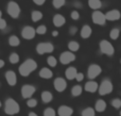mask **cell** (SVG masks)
<instances>
[{
	"label": "cell",
	"instance_id": "6da1fadb",
	"mask_svg": "<svg viewBox=\"0 0 121 116\" xmlns=\"http://www.w3.org/2000/svg\"><path fill=\"white\" fill-rule=\"evenodd\" d=\"M37 68V63L34 61L33 59H27L20 66H19L18 70L19 74L22 77H28Z\"/></svg>",
	"mask_w": 121,
	"mask_h": 116
},
{
	"label": "cell",
	"instance_id": "7a4b0ae2",
	"mask_svg": "<svg viewBox=\"0 0 121 116\" xmlns=\"http://www.w3.org/2000/svg\"><path fill=\"white\" fill-rule=\"evenodd\" d=\"M20 111V107H19L18 102L13 98H8L4 103V112L8 115H16Z\"/></svg>",
	"mask_w": 121,
	"mask_h": 116
},
{
	"label": "cell",
	"instance_id": "3957f363",
	"mask_svg": "<svg viewBox=\"0 0 121 116\" xmlns=\"http://www.w3.org/2000/svg\"><path fill=\"white\" fill-rule=\"evenodd\" d=\"M6 11H8V14L10 15L12 18H18L19 15H20V6L15 1L9 2L8 6H6Z\"/></svg>",
	"mask_w": 121,
	"mask_h": 116
},
{
	"label": "cell",
	"instance_id": "277c9868",
	"mask_svg": "<svg viewBox=\"0 0 121 116\" xmlns=\"http://www.w3.org/2000/svg\"><path fill=\"white\" fill-rule=\"evenodd\" d=\"M100 50L103 54L108 55V57H112V55L115 53V48H114V46L106 40H103L100 42Z\"/></svg>",
	"mask_w": 121,
	"mask_h": 116
},
{
	"label": "cell",
	"instance_id": "5b68a950",
	"mask_svg": "<svg viewBox=\"0 0 121 116\" xmlns=\"http://www.w3.org/2000/svg\"><path fill=\"white\" fill-rule=\"evenodd\" d=\"M54 50V47L51 43L49 42H44V43H39L36 46V52L38 54H45V53H51Z\"/></svg>",
	"mask_w": 121,
	"mask_h": 116
},
{
	"label": "cell",
	"instance_id": "8992f818",
	"mask_svg": "<svg viewBox=\"0 0 121 116\" xmlns=\"http://www.w3.org/2000/svg\"><path fill=\"white\" fill-rule=\"evenodd\" d=\"M99 89V94L100 95H108V94H111L112 92H113V83L111 82L109 80H103L102 83H101L100 85H99L98 87Z\"/></svg>",
	"mask_w": 121,
	"mask_h": 116
},
{
	"label": "cell",
	"instance_id": "52a82bcc",
	"mask_svg": "<svg viewBox=\"0 0 121 116\" xmlns=\"http://www.w3.org/2000/svg\"><path fill=\"white\" fill-rule=\"evenodd\" d=\"M35 91H36L35 86H33V85H31V84H25L21 87V96H22L25 99H30V98L34 95Z\"/></svg>",
	"mask_w": 121,
	"mask_h": 116
},
{
	"label": "cell",
	"instance_id": "ba28073f",
	"mask_svg": "<svg viewBox=\"0 0 121 116\" xmlns=\"http://www.w3.org/2000/svg\"><path fill=\"white\" fill-rule=\"evenodd\" d=\"M74 60H75V54L70 52V51H64L60 55V62L63 65H67V64L73 62Z\"/></svg>",
	"mask_w": 121,
	"mask_h": 116
},
{
	"label": "cell",
	"instance_id": "9c48e42d",
	"mask_svg": "<svg viewBox=\"0 0 121 116\" xmlns=\"http://www.w3.org/2000/svg\"><path fill=\"white\" fill-rule=\"evenodd\" d=\"M91 19H92V22L96 23V25H99V26H103L106 22L105 14H103L100 11H95L91 15Z\"/></svg>",
	"mask_w": 121,
	"mask_h": 116
},
{
	"label": "cell",
	"instance_id": "30bf717a",
	"mask_svg": "<svg viewBox=\"0 0 121 116\" xmlns=\"http://www.w3.org/2000/svg\"><path fill=\"white\" fill-rule=\"evenodd\" d=\"M101 72H102L101 66L97 65V64H91V65H89V67H88V69H87V76L89 79H95V78H97Z\"/></svg>",
	"mask_w": 121,
	"mask_h": 116
},
{
	"label": "cell",
	"instance_id": "8fae6325",
	"mask_svg": "<svg viewBox=\"0 0 121 116\" xmlns=\"http://www.w3.org/2000/svg\"><path fill=\"white\" fill-rule=\"evenodd\" d=\"M35 29L31 26H26L23 27V29L21 30V36H22L25 40H33L35 37Z\"/></svg>",
	"mask_w": 121,
	"mask_h": 116
},
{
	"label": "cell",
	"instance_id": "7c38bea8",
	"mask_svg": "<svg viewBox=\"0 0 121 116\" xmlns=\"http://www.w3.org/2000/svg\"><path fill=\"white\" fill-rule=\"evenodd\" d=\"M53 86H54V89H56L57 92H60V93H62V92H64L65 89H67V82L65 79L63 78H56L54 80V82H53Z\"/></svg>",
	"mask_w": 121,
	"mask_h": 116
},
{
	"label": "cell",
	"instance_id": "4fadbf2b",
	"mask_svg": "<svg viewBox=\"0 0 121 116\" xmlns=\"http://www.w3.org/2000/svg\"><path fill=\"white\" fill-rule=\"evenodd\" d=\"M121 17V13L118 10H111L105 14V19L109 21H116V20H119Z\"/></svg>",
	"mask_w": 121,
	"mask_h": 116
},
{
	"label": "cell",
	"instance_id": "5bb4252c",
	"mask_svg": "<svg viewBox=\"0 0 121 116\" xmlns=\"http://www.w3.org/2000/svg\"><path fill=\"white\" fill-rule=\"evenodd\" d=\"M5 80H6V82H8V84L11 85V86L16 85V83H17L16 74H15L13 70H8V71L5 72Z\"/></svg>",
	"mask_w": 121,
	"mask_h": 116
},
{
	"label": "cell",
	"instance_id": "9a60e30c",
	"mask_svg": "<svg viewBox=\"0 0 121 116\" xmlns=\"http://www.w3.org/2000/svg\"><path fill=\"white\" fill-rule=\"evenodd\" d=\"M59 116H71L73 114V109L68 106H62L57 110Z\"/></svg>",
	"mask_w": 121,
	"mask_h": 116
},
{
	"label": "cell",
	"instance_id": "2e32d148",
	"mask_svg": "<svg viewBox=\"0 0 121 116\" xmlns=\"http://www.w3.org/2000/svg\"><path fill=\"white\" fill-rule=\"evenodd\" d=\"M98 83L95 82V81L90 80L88 81V82L85 83V86H84V89H85L86 92H88V93H95V92L98 91Z\"/></svg>",
	"mask_w": 121,
	"mask_h": 116
},
{
	"label": "cell",
	"instance_id": "e0dca14e",
	"mask_svg": "<svg viewBox=\"0 0 121 116\" xmlns=\"http://www.w3.org/2000/svg\"><path fill=\"white\" fill-rule=\"evenodd\" d=\"M66 23V18H65L63 15L60 14H56L53 16V25L55 27H62Z\"/></svg>",
	"mask_w": 121,
	"mask_h": 116
},
{
	"label": "cell",
	"instance_id": "ac0fdd59",
	"mask_svg": "<svg viewBox=\"0 0 121 116\" xmlns=\"http://www.w3.org/2000/svg\"><path fill=\"white\" fill-rule=\"evenodd\" d=\"M92 33V30H91V27L88 25H84L83 28H82L81 30V36L82 38H84V40H86V38H89L90 35H91Z\"/></svg>",
	"mask_w": 121,
	"mask_h": 116
},
{
	"label": "cell",
	"instance_id": "d6986e66",
	"mask_svg": "<svg viewBox=\"0 0 121 116\" xmlns=\"http://www.w3.org/2000/svg\"><path fill=\"white\" fill-rule=\"evenodd\" d=\"M39 77L43 79H51L53 77V72L51 69L47 67H43L42 69L39 70Z\"/></svg>",
	"mask_w": 121,
	"mask_h": 116
},
{
	"label": "cell",
	"instance_id": "ffe728a7",
	"mask_svg": "<svg viewBox=\"0 0 121 116\" xmlns=\"http://www.w3.org/2000/svg\"><path fill=\"white\" fill-rule=\"evenodd\" d=\"M106 109V102L103 99H98L95 103V111L97 112H103Z\"/></svg>",
	"mask_w": 121,
	"mask_h": 116
},
{
	"label": "cell",
	"instance_id": "44dd1931",
	"mask_svg": "<svg viewBox=\"0 0 121 116\" xmlns=\"http://www.w3.org/2000/svg\"><path fill=\"white\" fill-rule=\"evenodd\" d=\"M77 68L75 67H68L66 70V78L68 79V80H73V79L75 78V76H77Z\"/></svg>",
	"mask_w": 121,
	"mask_h": 116
},
{
	"label": "cell",
	"instance_id": "7402d4cb",
	"mask_svg": "<svg viewBox=\"0 0 121 116\" xmlns=\"http://www.w3.org/2000/svg\"><path fill=\"white\" fill-rule=\"evenodd\" d=\"M52 99H53V95L49 91H44L42 93V100H43V102H45V103H49V102L52 101Z\"/></svg>",
	"mask_w": 121,
	"mask_h": 116
},
{
	"label": "cell",
	"instance_id": "603a6c76",
	"mask_svg": "<svg viewBox=\"0 0 121 116\" xmlns=\"http://www.w3.org/2000/svg\"><path fill=\"white\" fill-rule=\"evenodd\" d=\"M88 5L92 10H99L102 6V2L100 0H88Z\"/></svg>",
	"mask_w": 121,
	"mask_h": 116
},
{
	"label": "cell",
	"instance_id": "cb8c5ba5",
	"mask_svg": "<svg viewBox=\"0 0 121 116\" xmlns=\"http://www.w3.org/2000/svg\"><path fill=\"white\" fill-rule=\"evenodd\" d=\"M9 44L12 47H17L20 44V40H19L16 35H11L10 37H9Z\"/></svg>",
	"mask_w": 121,
	"mask_h": 116
},
{
	"label": "cell",
	"instance_id": "d4e9b609",
	"mask_svg": "<svg viewBox=\"0 0 121 116\" xmlns=\"http://www.w3.org/2000/svg\"><path fill=\"white\" fill-rule=\"evenodd\" d=\"M31 18L34 22H37L43 18V13L39 12V11H33L31 14Z\"/></svg>",
	"mask_w": 121,
	"mask_h": 116
},
{
	"label": "cell",
	"instance_id": "484cf974",
	"mask_svg": "<svg viewBox=\"0 0 121 116\" xmlns=\"http://www.w3.org/2000/svg\"><path fill=\"white\" fill-rule=\"evenodd\" d=\"M68 48H69V50H70V52H75V51L79 50L80 45H79V43L75 42V40H71V42L68 43Z\"/></svg>",
	"mask_w": 121,
	"mask_h": 116
},
{
	"label": "cell",
	"instance_id": "4316f807",
	"mask_svg": "<svg viewBox=\"0 0 121 116\" xmlns=\"http://www.w3.org/2000/svg\"><path fill=\"white\" fill-rule=\"evenodd\" d=\"M82 92H83V89H82L81 85H74V86L72 87V89H71V94H72V96H74V97L80 96L82 94Z\"/></svg>",
	"mask_w": 121,
	"mask_h": 116
},
{
	"label": "cell",
	"instance_id": "83f0119b",
	"mask_svg": "<svg viewBox=\"0 0 121 116\" xmlns=\"http://www.w3.org/2000/svg\"><path fill=\"white\" fill-rule=\"evenodd\" d=\"M81 115L82 116H95L96 115V111H95V109H92V108H86L82 111Z\"/></svg>",
	"mask_w": 121,
	"mask_h": 116
},
{
	"label": "cell",
	"instance_id": "f1b7e54d",
	"mask_svg": "<svg viewBox=\"0 0 121 116\" xmlns=\"http://www.w3.org/2000/svg\"><path fill=\"white\" fill-rule=\"evenodd\" d=\"M119 35H120V30L118 29V28H114V29L109 32V37H111L112 40H118Z\"/></svg>",
	"mask_w": 121,
	"mask_h": 116
},
{
	"label": "cell",
	"instance_id": "f546056e",
	"mask_svg": "<svg viewBox=\"0 0 121 116\" xmlns=\"http://www.w3.org/2000/svg\"><path fill=\"white\" fill-rule=\"evenodd\" d=\"M9 61L12 64H17L19 62V55L16 52H12L10 54V57H9Z\"/></svg>",
	"mask_w": 121,
	"mask_h": 116
},
{
	"label": "cell",
	"instance_id": "4dcf8cb0",
	"mask_svg": "<svg viewBox=\"0 0 121 116\" xmlns=\"http://www.w3.org/2000/svg\"><path fill=\"white\" fill-rule=\"evenodd\" d=\"M47 62H48L49 66H51V67H55V66L57 65V60L55 59V57H53V55H50V57H48V59H47Z\"/></svg>",
	"mask_w": 121,
	"mask_h": 116
},
{
	"label": "cell",
	"instance_id": "1f68e13d",
	"mask_svg": "<svg viewBox=\"0 0 121 116\" xmlns=\"http://www.w3.org/2000/svg\"><path fill=\"white\" fill-rule=\"evenodd\" d=\"M66 0H52V4L55 9H60L65 4Z\"/></svg>",
	"mask_w": 121,
	"mask_h": 116
},
{
	"label": "cell",
	"instance_id": "d6a6232c",
	"mask_svg": "<svg viewBox=\"0 0 121 116\" xmlns=\"http://www.w3.org/2000/svg\"><path fill=\"white\" fill-rule=\"evenodd\" d=\"M44 116H56V113L52 108H47L44 110Z\"/></svg>",
	"mask_w": 121,
	"mask_h": 116
},
{
	"label": "cell",
	"instance_id": "836d02e7",
	"mask_svg": "<svg viewBox=\"0 0 121 116\" xmlns=\"http://www.w3.org/2000/svg\"><path fill=\"white\" fill-rule=\"evenodd\" d=\"M112 106L115 109H120L121 108V99L119 98H115V99L112 100Z\"/></svg>",
	"mask_w": 121,
	"mask_h": 116
},
{
	"label": "cell",
	"instance_id": "e575fe53",
	"mask_svg": "<svg viewBox=\"0 0 121 116\" xmlns=\"http://www.w3.org/2000/svg\"><path fill=\"white\" fill-rule=\"evenodd\" d=\"M35 32H36L37 34H45V33L47 32V27H46V26H44V25L38 26L37 29L35 30Z\"/></svg>",
	"mask_w": 121,
	"mask_h": 116
},
{
	"label": "cell",
	"instance_id": "d590c367",
	"mask_svg": "<svg viewBox=\"0 0 121 116\" xmlns=\"http://www.w3.org/2000/svg\"><path fill=\"white\" fill-rule=\"evenodd\" d=\"M36 104H37V100L36 99H34V98H30V99H28L27 106L29 107V108H35Z\"/></svg>",
	"mask_w": 121,
	"mask_h": 116
},
{
	"label": "cell",
	"instance_id": "8d00e7d4",
	"mask_svg": "<svg viewBox=\"0 0 121 116\" xmlns=\"http://www.w3.org/2000/svg\"><path fill=\"white\" fill-rule=\"evenodd\" d=\"M70 16H71V18H72L73 20H78V19L80 18V13L78 12V11H72L71 14H70Z\"/></svg>",
	"mask_w": 121,
	"mask_h": 116
},
{
	"label": "cell",
	"instance_id": "74e56055",
	"mask_svg": "<svg viewBox=\"0 0 121 116\" xmlns=\"http://www.w3.org/2000/svg\"><path fill=\"white\" fill-rule=\"evenodd\" d=\"M74 79L78 82H81V81L84 80V74H82V72H77V76H75Z\"/></svg>",
	"mask_w": 121,
	"mask_h": 116
},
{
	"label": "cell",
	"instance_id": "f35d334b",
	"mask_svg": "<svg viewBox=\"0 0 121 116\" xmlns=\"http://www.w3.org/2000/svg\"><path fill=\"white\" fill-rule=\"evenodd\" d=\"M6 21H5V19H0V30H4L6 28Z\"/></svg>",
	"mask_w": 121,
	"mask_h": 116
},
{
	"label": "cell",
	"instance_id": "ab89813d",
	"mask_svg": "<svg viewBox=\"0 0 121 116\" xmlns=\"http://www.w3.org/2000/svg\"><path fill=\"white\" fill-rule=\"evenodd\" d=\"M78 31V28L75 27V26H73V27H70V29H69V33L72 34V35H74L75 33H77Z\"/></svg>",
	"mask_w": 121,
	"mask_h": 116
},
{
	"label": "cell",
	"instance_id": "60d3db41",
	"mask_svg": "<svg viewBox=\"0 0 121 116\" xmlns=\"http://www.w3.org/2000/svg\"><path fill=\"white\" fill-rule=\"evenodd\" d=\"M45 1H46V0H33V2L35 4H37V5H43V4L45 3Z\"/></svg>",
	"mask_w": 121,
	"mask_h": 116
},
{
	"label": "cell",
	"instance_id": "b9f144b4",
	"mask_svg": "<svg viewBox=\"0 0 121 116\" xmlns=\"http://www.w3.org/2000/svg\"><path fill=\"white\" fill-rule=\"evenodd\" d=\"M73 5H74L75 8H82V6H83V5H82L81 2H75V3L73 4Z\"/></svg>",
	"mask_w": 121,
	"mask_h": 116
},
{
	"label": "cell",
	"instance_id": "7bdbcfd3",
	"mask_svg": "<svg viewBox=\"0 0 121 116\" xmlns=\"http://www.w3.org/2000/svg\"><path fill=\"white\" fill-rule=\"evenodd\" d=\"M4 64H5V63H4V61H3V60H1V59H0V69H1V68L4 66Z\"/></svg>",
	"mask_w": 121,
	"mask_h": 116
},
{
	"label": "cell",
	"instance_id": "ee69618b",
	"mask_svg": "<svg viewBox=\"0 0 121 116\" xmlns=\"http://www.w3.org/2000/svg\"><path fill=\"white\" fill-rule=\"evenodd\" d=\"M57 35H59V31H53V32H52V36H54V37H56Z\"/></svg>",
	"mask_w": 121,
	"mask_h": 116
},
{
	"label": "cell",
	"instance_id": "f6af8a7d",
	"mask_svg": "<svg viewBox=\"0 0 121 116\" xmlns=\"http://www.w3.org/2000/svg\"><path fill=\"white\" fill-rule=\"evenodd\" d=\"M29 116H38L36 113H34V112H30L29 113Z\"/></svg>",
	"mask_w": 121,
	"mask_h": 116
},
{
	"label": "cell",
	"instance_id": "bcb514c9",
	"mask_svg": "<svg viewBox=\"0 0 121 116\" xmlns=\"http://www.w3.org/2000/svg\"><path fill=\"white\" fill-rule=\"evenodd\" d=\"M1 17H2V12L0 11V19H1Z\"/></svg>",
	"mask_w": 121,
	"mask_h": 116
},
{
	"label": "cell",
	"instance_id": "7dc6e473",
	"mask_svg": "<svg viewBox=\"0 0 121 116\" xmlns=\"http://www.w3.org/2000/svg\"><path fill=\"white\" fill-rule=\"evenodd\" d=\"M1 104H2V103H1V101H0V108H1Z\"/></svg>",
	"mask_w": 121,
	"mask_h": 116
},
{
	"label": "cell",
	"instance_id": "c3c4849f",
	"mask_svg": "<svg viewBox=\"0 0 121 116\" xmlns=\"http://www.w3.org/2000/svg\"><path fill=\"white\" fill-rule=\"evenodd\" d=\"M120 116H121V111H120Z\"/></svg>",
	"mask_w": 121,
	"mask_h": 116
},
{
	"label": "cell",
	"instance_id": "681fc988",
	"mask_svg": "<svg viewBox=\"0 0 121 116\" xmlns=\"http://www.w3.org/2000/svg\"><path fill=\"white\" fill-rule=\"evenodd\" d=\"M120 63H121V60H120Z\"/></svg>",
	"mask_w": 121,
	"mask_h": 116
}]
</instances>
